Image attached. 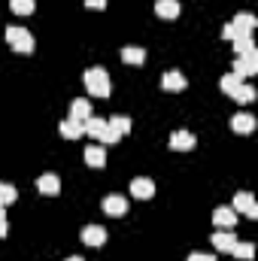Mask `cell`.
I'll return each mask as SVG.
<instances>
[{
  "instance_id": "cell-24",
  "label": "cell",
  "mask_w": 258,
  "mask_h": 261,
  "mask_svg": "<svg viewBox=\"0 0 258 261\" xmlns=\"http://www.w3.org/2000/svg\"><path fill=\"white\" fill-rule=\"evenodd\" d=\"M107 125H110V128L116 130L119 137H125V134L131 130V119H128V116H113V119H110Z\"/></svg>"
},
{
  "instance_id": "cell-27",
  "label": "cell",
  "mask_w": 258,
  "mask_h": 261,
  "mask_svg": "<svg viewBox=\"0 0 258 261\" xmlns=\"http://www.w3.org/2000/svg\"><path fill=\"white\" fill-rule=\"evenodd\" d=\"M189 261H219V258H216L213 252H192V255H189Z\"/></svg>"
},
{
  "instance_id": "cell-3",
  "label": "cell",
  "mask_w": 258,
  "mask_h": 261,
  "mask_svg": "<svg viewBox=\"0 0 258 261\" xmlns=\"http://www.w3.org/2000/svg\"><path fill=\"white\" fill-rule=\"evenodd\" d=\"M6 43H9V49L12 52H21V55H31L34 52V37H31V31H24V28H6Z\"/></svg>"
},
{
  "instance_id": "cell-23",
  "label": "cell",
  "mask_w": 258,
  "mask_h": 261,
  "mask_svg": "<svg viewBox=\"0 0 258 261\" xmlns=\"http://www.w3.org/2000/svg\"><path fill=\"white\" fill-rule=\"evenodd\" d=\"M231 255H234V258H243V261H249L252 255H255V246H252V243H240V240H237V243L231 246Z\"/></svg>"
},
{
  "instance_id": "cell-15",
  "label": "cell",
  "mask_w": 258,
  "mask_h": 261,
  "mask_svg": "<svg viewBox=\"0 0 258 261\" xmlns=\"http://www.w3.org/2000/svg\"><path fill=\"white\" fill-rule=\"evenodd\" d=\"M37 189H40V195H58L61 192V179L55 173H43L37 179Z\"/></svg>"
},
{
  "instance_id": "cell-1",
  "label": "cell",
  "mask_w": 258,
  "mask_h": 261,
  "mask_svg": "<svg viewBox=\"0 0 258 261\" xmlns=\"http://www.w3.org/2000/svg\"><path fill=\"white\" fill-rule=\"evenodd\" d=\"M82 82H85V88H88L91 97H110V91H113L110 73L104 67H88L85 76H82Z\"/></svg>"
},
{
  "instance_id": "cell-31",
  "label": "cell",
  "mask_w": 258,
  "mask_h": 261,
  "mask_svg": "<svg viewBox=\"0 0 258 261\" xmlns=\"http://www.w3.org/2000/svg\"><path fill=\"white\" fill-rule=\"evenodd\" d=\"M67 261H82V258H79V255H73V258H67Z\"/></svg>"
},
{
  "instance_id": "cell-22",
  "label": "cell",
  "mask_w": 258,
  "mask_h": 261,
  "mask_svg": "<svg viewBox=\"0 0 258 261\" xmlns=\"http://www.w3.org/2000/svg\"><path fill=\"white\" fill-rule=\"evenodd\" d=\"M58 130H61V137H67V140H79V137H82V125H79V122H73V119L61 122Z\"/></svg>"
},
{
  "instance_id": "cell-19",
  "label": "cell",
  "mask_w": 258,
  "mask_h": 261,
  "mask_svg": "<svg viewBox=\"0 0 258 261\" xmlns=\"http://www.w3.org/2000/svg\"><path fill=\"white\" fill-rule=\"evenodd\" d=\"M155 12L161 18H176L179 15V0H155Z\"/></svg>"
},
{
  "instance_id": "cell-17",
  "label": "cell",
  "mask_w": 258,
  "mask_h": 261,
  "mask_svg": "<svg viewBox=\"0 0 258 261\" xmlns=\"http://www.w3.org/2000/svg\"><path fill=\"white\" fill-rule=\"evenodd\" d=\"M82 155H85V164H88V167H104V164H107V152H104V146H88Z\"/></svg>"
},
{
  "instance_id": "cell-10",
  "label": "cell",
  "mask_w": 258,
  "mask_h": 261,
  "mask_svg": "<svg viewBox=\"0 0 258 261\" xmlns=\"http://www.w3.org/2000/svg\"><path fill=\"white\" fill-rule=\"evenodd\" d=\"M70 119H73V122H79V125H82V122H88V119H91V103H88L85 97H76V100L70 103Z\"/></svg>"
},
{
  "instance_id": "cell-9",
  "label": "cell",
  "mask_w": 258,
  "mask_h": 261,
  "mask_svg": "<svg viewBox=\"0 0 258 261\" xmlns=\"http://www.w3.org/2000/svg\"><path fill=\"white\" fill-rule=\"evenodd\" d=\"M186 85H189V82H186V76H183L179 70H167V73L161 76V88H164V91H186Z\"/></svg>"
},
{
  "instance_id": "cell-2",
  "label": "cell",
  "mask_w": 258,
  "mask_h": 261,
  "mask_svg": "<svg viewBox=\"0 0 258 261\" xmlns=\"http://www.w3.org/2000/svg\"><path fill=\"white\" fill-rule=\"evenodd\" d=\"M82 134L97 137V140H104V143H119V140H122L116 130L107 125V119H97V116H91L88 122H82Z\"/></svg>"
},
{
  "instance_id": "cell-12",
  "label": "cell",
  "mask_w": 258,
  "mask_h": 261,
  "mask_svg": "<svg viewBox=\"0 0 258 261\" xmlns=\"http://www.w3.org/2000/svg\"><path fill=\"white\" fill-rule=\"evenodd\" d=\"M104 213H107V216H125V213H128V200L122 195L104 197Z\"/></svg>"
},
{
  "instance_id": "cell-6",
  "label": "cell",
  "mask_w": 258,
  "mask_h": 261,
  "mask_svg": "<svg viewBox=\"0 0 258 261\" xmlns=\"http://www.w3.org/2000/svg\"><path fill=\"white\" fill-rule=\"evenodd\" d=\"M194 146H197V137H194L192 130H173V134H170V149H176V152H192Z\"/></svg>"
},
{
  "instance_id": "cell-18",
  "label": "cell",
  "mask_w": 258,
  "mask_h": 261,
  "mask_svg": "<svg viewBox=\"0 0 258 261\" xmlns=\"http://www.w3.org/2000/svg\"><path fill=\"white\" fill-rule=\"evenodd\" d=\"M231 43H234V55H249V52H255L252 34H240V37H234Z\"/></svg>"
},
{
  "instance_id": "cell-16",
  "label": "cell",
  "mask_w": 258,
  "mask_h": 261,
  "mask_svg": "<svg viewBox=\"0 0 258 261\" xmlns=\"http://www.w3.org/2000/svg\"><path fill=\"white\" fill-rule=\"evenodd\" d=\"M234 243H237V234H234V231H216V234H213V246H216L219 252H231Z\"/></svg>"
},
{
  "instance_id": "cell-28",
  "label": "cell",
  "mask_w": 258,
  "mask_h": 261,
  "mask_svg": "<svg viewBox=\"0 0 258 261\" xmlns=\"http://www.w3.org/2000/svg\"><path fill=\"white\" fill-rule=\"evenodd\" d=\"M9 225H6V206H0V237H6Z\"/></svg>"
},
{
  "instance_id": "cell-11",
  "label": "cell",
  "mask_w": 258,
  "mask_h": 261,
  "mask_svg": "<svg viewBox=\"0 0 258 261\" xmlns=\"http://www.w3.org/2000/svg\"><path fill=\"white\" fill-rule=\"evenodd\" d=\"M131 195L140 197V200H149V197L155 195V182L146 179V176H137V179L131 182Z\"/></svg>"
},
{
  "instance_id": "cell-13",
  "label": "cell",
  "mask_w": 258,
  "mask_h": 261,
  "mask_svg": "<svg viewBox=\"0 0 258 261\" xmlns=\"http://www.w3.org/2000/svg\"><path fill=\"white\" fill-rule=\"evenodd\" d=\"M255 15H249V12H240V15H234V21H231V28H234V34L240 37V34H252L255 31Z\"/></svg>"
},
{
  "instance_id": "cell-7",
  "label": "cell",
  "mask_w": 258,
  "mask_h": 261,
  "mask_svg": "<svg viewBox=\"0 0 258 261\" xmlns=\"http://www.w3.org/2000/svg\"><path fill=\"white\" fill-rule=\"evenodd\" d=\"M213 225L222 228V231H234V228H237V213H234L231 206H219V210L213 213Z\"/></svg>"
},
{
  "instance_id": "cell-26",
  "label": "cell",
  "mask_w": 258,
  "mask_h": 261,
  "mask_svg": "<svg viewBox=\"0 0 258 261\" xmlns=\"http://www.w3.org/2000/svg\"><path fill=\"white\" fill-rule=\"evenodd\" d=\"M15 197H18V192H15L9 182H0V206H9V203H15Z\"/></svg>"
},
{
  "instance_id": "cell-25",
  "label": "cell",
  "mask_w": 258,
  "mask_h": 261,
  "mask_svg": "<svg viewBox=\"0 0 258 261\" xmlns=\"http://www.w3.org/2000/svg\"><path fill=\"white\" fill-rule=\"evenodd\" d=\"M9 9L15 15H31L34 12V0H9Z\"/></svg>"
},
{
  "instance_id": "cell-4",
  "label": "cell",
  "mask_w": 258,
  "mask_h": 261,
  "mask_svg": "<svg viewBox=\"0 0 258 261\" xmlns=\"http://www.w3.org/2000/svg\"><path fill=\"white\" fill-rule=\"evenodd\" d=\"M234 73H237L240 79L255 76L258 73V49L255 52H249V55H237V58H234Z\"/></svg>"
},
{
  "instance_id": "cell-21",
  "label": "cell",
  "mask_w": 258,
  "mask_h": 261,
  "mask_svg": "<svg viewBox=\"0 0 258 261\" xmlns=\"http://www.w3.org/2000/svg\"><path fill=\"white\" fill-rule=\"evenodd\" d=\"M240 82H243V79H240V76H237V73H225V76H222V82H219V85H222V91H225V94H228V97H234V91H237V88H240Z\"/></svg>"
},
{
  "instance_id": "cell-5",
  "label": "cell",
  "mask_w": 258,
  "mask_h": 261,
  "mask_svg": "<svg viewBox=\"0 0 258 261\" xmlns=\"http://www.w3.org/2000/svg\"><path fill=\"white\" fill-rule=\"evenodd\" d=\"M231 210H234V213H243V216H249V219H258V203H255V197L249 195V192H237Z\"/></svg>"
},
{
  "instance_id": "cell-29",
  "label": "cell",
  "mask_w": 258,
  "mask_h": 261,
  "mask_svg": "<svg viewBox=\"0 0 258 261\" xmlns=\"http://www.w3.org/2000/svg\"><path fill=\"white\" fill-rule=\"evenodd\" d=\"M222 37H225V40H234V37H237V34H234V28H231V21L222 28Z\"/></svg>"
},
{
  "instance_id": "cell-14",
  "label": "cell",
  "mask_w": 258,
  "mask_h": 261,
  "mask_svg": "<svg viewBox=\"0 0 258 261\" xmlns=\"http://www.w3.org/2000/svg\"><path fill=\"white\" fill-rule=\"evenodd\" d=\"M231 130H237V134H252V130H255V116H249V113L231 116Z\"/></svg>"
},
{
  "instance_id": "cell-30",
  "label": "cell",
  "mask_w": 258,
  "mask_h": 261,
  "mask_svg": "<svg viewBox=\"0 0 258 261\" xmlns=\"http://www.w3.org/2000/svg\"><path fill=\"white\" fill-rule=\"evenodd\" d=\"M85 6H88V9H104L107 0H85Z\"/></svg>"
},
{
  "instance_id": "cell-20",
  "label": "cell",
  "mask_w": 258,
  "mask_h": 261,
  "mask_svg": "<svg viewBox=\"0 0 258 261\" xmlns=\"http://www.w3.org/2000/svg\"><path fill=\"white\" fill-rule=\"evenodd\" d=\"M122 61L140 67L143 61H146V49H140V46H125V49H122Z\"/></svg>"
},
{
  "instance_id": "cell-8",
  "label": "cell",
  "mask_w": 258,
  "mask_h": 261,
  "mask_svg": "<svg viewBox=\"0 0 258 261\" xmlns=\"http://www.w3.org/2000/svg\"><path fill=\"white\" fill-rule=\"evenodd\" d=\"M79 240H82L85 246H104V243H107V228H100V225H88V228L79 231Z\"/></svg>"
}]
</instances>
